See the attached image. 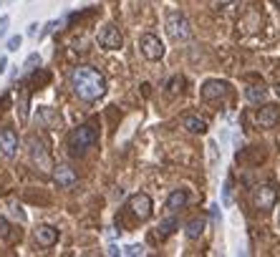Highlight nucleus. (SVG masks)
Returning <instances> with one entry per match:
<instances>
[{
  "instance_id": "15",
  "label": "nucleus",
  "mask_w": 280,
  "mask_h": 257,
  "mask_svg": "<svg viewBox=\"0 0 280 257\" xmlns=\"http://www.w3.org/2000/svg\"><path fill=\"white\" fill-rule=\"evenodd\" d=\"M182 124H184V129H187L189 134H204V131H207V121L200 119V116H192V114L184 116Z\"/></svg>"
},
{
  "instance_id": "22",
  "label": "nucleus",
  "mask_w": 280,
  "mask_h": 257,
  "mask_svg": "<svg viewBox=\"0 0 280 257\" xmlns=\"http://www.w3.org/2000/svg\"><path fill=\"white\" fill-rule=\"evenodd\" d=\"M222 204H225V207L232 204V181H230V179L222 184Z\"/></svg>"
},
{
  "instance_id": "21",
  "label": "nucleus",
  "mask_w": 280,
  "mask_h": 257,
  "mask_svg": "<svg viewBox=\"0 0 280 257\" xmlns=\"http://www.w3.org/2000/svg\"><path fill=\"white\" fill-rule=\"evenodd\" d=\"M121 255H126V257H141V255H146V250L141 245H129V247L121 250Z\"/></svg>"
},
{
  "instance_id": "6",
  "label": "nucleus",
  "mask_w": 280,
  "mask_h": 257,
  "mask_svg": "<svg viewBox=\"0 0 280 257\" xmlns=\"http://www.w3.org/2000/svg\"><path fill=\"white\" fill-rule=\"evenodd\" d=\"M96 40H99V45L104 51H119L121 45H124V38H121V30L116 28V25H104L99 30V36H96Z\"/></svg>"
},
{
  "instance_id": "4",
  "label": "nucleus",
  "mask_w": 280,
  "mask_h": 257,
  "mask_svg": "<svg viewBox=\"0 0 280 257\" xmlns=\"http://www.w3.org/2000/svg\"><path fill=\"white\" fill-rule=\"evenodd\" d=\"M28 154H31L33 164L38 166L40 172H53V161H51V154H48L46 144H43V139L31 136V139H28Z\"/></svg>"
},
{
  "instance_id": "11",
  "label": "nucleus",
  "mask_w": 280,
  "mask_h": 257,
  "mask_svg": "<svg viewBox=\"0 0 280 257\" xmlns=\"http://www.w3.org/2000/svg\"><path fill=\"white\" fill-rule=\"evenodd\" d=\"M255 121H258L262 129H275L280 124V109H278V106H273V103H265L262 109L258 111Z\"/></svg>"
},
{
  "instance_id": "14",
  "label": "nucleus",
  "mask_w": 280,
  "mask_h": 257,
  "mask_svg": "<svg viewBox=\"0 0 280 257\" xmlns=\"http://www.w3.org/2000/svg\"><path fill=\"white\" fill-rule=\"evenodd\" d=\"M187 202H189V194H187L184 189H174V192L167 197V209L174 215V212L184 209V207H187Z\"/></svg>"
},
{
  "instance_id": "16",
  "label": "nucleus",
  "mask_w": 280,
  "mask_h": 257,
  "mask_svg": "<svg viewBox=\"0 0 280 257\" xmlns=\"http://www.w3.org/2000/svg\"><path fill=\"white\" fill-rule=\"evenodd\" d=\"M245 96H247V101L260 103V101L268 99V91H265L262 86H247V88H245Z\"/></svg>"
},
{
  "instance_id": "26",
  "label": "nucleus",
  "mask_w": 280,
  "mask_h": 257,
  "mask_svg": "<svg viewBox=\"0 0 280 257\" xmlns=\"http://www.w3.org/2000/svg\"><path fill=\"white\" fill-rule=\"evenodd\" d=\"M56 25H58V20H51V23H46V28L40 30V36H38V38H46V36H51Z\"/></svg>"
},
{
  "instance_id": "34",
  "label": "nucleus",
  "mask_w": 280,
  "mask_h": 257,
  "mask_svg": "<svg viewBox=\"0 0 280 257\" xmlns=\"http://www.w3.org/2000/svg\"><path fill=\"white\" fill-rule=\"evenodd\" d=\"M278 227H280V217H278Z\"/></svg>"
},
{
  "instance_id": "25",
  "label": "nucleus",
  "mask_w": 280,
  "mask_h": 257,
  "mask_svg": "<svg viewBox=\"0 0 280 257\" xmlns=\"http://www.w3.org/2000/svg\"><path fill=\"white\" fill-rule=\"evenodd\" d=\"M8 25H10V15H0V38L8 33Z\"/></svg>"
},
{
  "instance_id": "27",
  "label": "nucleus",
  "mask_w": 280,
  "mask_h": 257,
  "mask_svg": "<svg viewBox=\"0 0 280 257\" xmlns=\"http://www.w3.org/2000/svg\"><path fill=\"white\" fill-rule=\"evenodd\" d=\"M0 235H3V237L8 235V219H5L3 215H0Z\"/></svg>"
},
{
  "instance_id": "28",
  "label": "nucleus",
  "mask_w": 280,
  "mask_h": 257,
  "mask_svg": "<svg viewBox=\"0 0 280 257\" xmlns=\"http://www.w3.org/2000/svg\"><path fill=\"white\" fill-rule=\"evenodd\" d=\"M38 23H31V25H28V36H38Z\"/></svg>"
},
{
  "instance_id": "18",
  "label": "nucleus",
  "mask_w": 280,
  "mask_h": 257,
  "mask_svg": "<svg viewBox=\"0 0 280 257\" xmlns=\"http://www.w3.org/2000/svg\"><path fill=\"white\" fill-rule=\"evenodd\" d=\"M38 121H40V124H53V121H56V124H61V119H56L48 106H43V109L38 111Z\"/></svg>"
},
{
  "instance_id": "32",
  "label": "nucleus",
  "mask_w": 280,
  "mask_h": 257,
  "mask_svg": "<svg viewBox=\"0 0 280 257\" xmlns=\"http://www.w3.org/2000/svg\"><path fill=\"white\" fill-rule=\"evenodd\" d=\"M215 3H220V5H227V3H232V0H215Z\"/></svg>"
},
{
  "instance_id": "1",
  "label": "nucleus",
  "mask_w": 280,
  "mask_h": 257,
  "mask_svg": "<svg viewBox=\"0 0 280 257\" xmlns=\"http://www.w3.org/2000/svg\"><path fill=\"white\" fill-rule=\"evenodd\" d=\"M71 88L81 101L94 103L106 94V79L94 66H76L71 71Z\"/></svg>"
},
{
  "instance_id": "3",
  "label": "nucleus",
  "mask_w": 280,
  "mask_h": 257,
  "mask_svg": "<svg viewBox=\"0 0 280 257\" xmlns=\"http://www.w3.org/2000/svg\"><path fill=\"white\" fill-rule=\"evenodd\" d=\"M167 33L174 38V40H189L192 38V25H189L187 15L182 10H169L167 13Z\"/></svg>"
},
{
  "instance_id": "10",
  "label": "nucleus",
  "mask_w": 280,
  "mask_h": 257,
  "mask_svg": "<svg viewBox=\"0 0 280 257\" xmlns=\"http://www.w3.org/2000/svg\"><path fill=\"white\" fill-rule=\"evenodd\" d=\"M0 154H3L5 159H13L18 154V134L10 126L0 129Z\"/></svg>"
},
{
  "instance_id": "31",
  "label": "nucleus",
  "mask_w": 280,
  "mask_h": 257,
  "mask_svg": "<svg viewBox=\"0 0 280 257\" xmlns=\"http://www.w3.org/2000/svg\"><path fill=\"white\" fill-rule=\"evenodd\" d=\"M8 103V94H3V96H0V111H3V106Z\"/></svg>"
},
{
  "instance_id": "2",
  "label": "nucleus",
  "mask_w": 280,
  "mask_h": 257,
  "mask_svg": "<svg viewBox=\"0 0 280 257\" xmlns=\"http://www.w3.org/2000/svg\"><path fill=\"white\" fill-rule=\"evenodd\" d=\"M99 141V129L96 124H81L68 134V149L73 157H83L88 149H94Z\"/></svg>"
},
{
  "instance_id": "9",
  "label": "nucleus",
  "mask_w": 280,
  "mask_h": 257,
  "mask_svg": "<svg viewBox=\"0 0 280 257\" xmlns=\"http://www.w3.org/2000/svg\"><path fill=\"white\" fill-rule=\"evenodd\" d=\"M53 181H56L61 189H71V187L79 184V174H76V169H73V166L58 164V166H53Z\"/></svg>"
},
{
  "instance_id": "5",
  "label": "nucleus",
  "mask_w": 280,
  "mask_h": 257,
  "mask_svg": "<svg viewBox=\"0 0 280 257\" xmlns=\"http://www.w3.org/2000/svg\"><path fill=\"white\" fill-rule=\"evenodd\" d=\"M253 202H255L258 209L270 212V209L278 204V189H275L273 184H258V187L253 189Z\"/></svg>"
},
{
  "instance_id": "7",
  "label": "nucleus",
  "mask_w": 280,
  "mask_h": 257,
  "mask_svg": "<svg viewBox=\"0 0 280 257\" xmlns=\"http://www.w3.org/2000/svg\"><path fill=\"white\" fill-rule=\"evenodd\" d=\"M129 209H131V215H134L137 219H149L152 217V197L149 194H144V192H137V194H131L129 197Z\"/></svg>"
},
{
  "instance_id": "19",
  "label": "nucleus",
  "mask_w": 280,
  "mask_h": 257,
  "mask_svg": "<svg viewBox=\"0 0 280 257\" xmlns=\"http://www.w3.org/2000/svg\"><path fill=\"white\" fill-rule=\"evenodd\" d=\"M182 86H184V79H180V76H174V79L169 81V86H167V94L169 96H177L182 91Z\"/></svg>"
},
{
  "instance_id": "13",
  "label": "nucleus",
  "mask_w": 280,
  "mask_h": 257,
  "mask_svg": "<svg viewBox=\"0 0 280 257\" xmlns=\"http://www.w3.org/2000/svg\"><path fill=\"white\" fill-rule=\"evenodd\" d=\"M33 237H36V242L40 247H53L56 242H58V230L56 227H51V224H40L38 230L33 232Z\"/></svg>"
},
{
  "instance_id": "29",
  "label": "nucleus",
  "mask_w": 280,
  "mask_h": 257,
  "mask_svg": "<svg viewBox=\"0 0 280 257\" xmlns=\"http://www.w3.org/2000/svg\"><path fill=\"white\" fill-rule=\"evenodd\" d=\"M5 68H8V58L0 56V73H5Z\"/></svg>"
},
{
  "instance_id": "24",
  "label": "nucleus",
  "mask_w": 280,
  "mask_h": 257,
  "mask_svg": "<svg viewBox=\"0 0 280 257\" xmlns=\"http://www.w3.org/2000/svg\"><path fill=\"white\" fill-rule=\"evenodd\" d=\"M20 43H23V36H10L8 43H5V48L13 53V51H18V48H20Z\"/></svg>"
},
{
  "instance_id": "12",
  "label": "nucleus",
  "mask_w": 280,
  "mask_h": 257,
  "mask_svg": "<svg viewBox=\"0 0 280 257\" xmlns=\"http://www.w3.org/2000/svg\"><path fill=\"white\" fill-rule=\"evenodd\" d=\"M227 83L225 81H217V79H212V81H204V86H202V99L204 101H217V99H225L227 96Z\"/></svg>"
},
{
  "instance_id": "17",
  "label": "nucleus",
  "mask_w": 280,
  "mask_h": 257,
  "mask_svg": "<svg viewBox=\"0 0 280 257\" xmlns=\"http://www.w3.org/2000/svg\"><path fill=\"white\" fill-rule=\"evenodd\" d=\"M202 232H204V219H192L187 224V237L189 239H197Z\"/></svg>"
},
{
  "instance_id": "20",
  "label": "nucleus",
  "mask_w": 280,
  "mask_h": 257,
  "mask_svg": "<svg viewBox=\"0 0 280 257\" xmlns=\"http://www.w3.org/2000/svg\"><path fill=\"white\" fill-rule=\"evenodd\" d=\"M23 66H25V71H31V73H33L36 68H40V56H38V53H31V56L25 58V63H23Z\"/></svg>"
},
{
  "instance_id": "23",
  "label": "nucleus",
  "mask_w": 280,
  "mask_h": 257,
  "mask_svg": "<svg viewBox=\"0 0 280 257\" xmlns=\"http://www.w3.org/2000/svg\"><path fill=\"white\" fill-rule=\"evenodd\" d=\"M159 230H161V235H172L174 230H177V219L174 217H169V219H164L159 224Z\"/></svg>"
},
{
  "instance_id": "33",
  "label": "nucleus",
  "mask_w": 280,
  "mask_h": 257,
  "mask_svg": "<svg viewBox=\"0 0 280 257\" xmlns=\"http://www.w3.org/2000/svg\"><path fill=\"white\" fill-rule=\"evenodd\" d=\"M275 94H278V96H280V83H278V86H275Z\"/></svg>"
},
{
  "instance_id": "30",
  "label": "nucleus",
  "mask_w": 280,
  "mask_h": 257,
  "mask_svg": "<svg viewBox=\"0 0 280 257\" xmlns=\"http://www.w3.org/2000/svg\"><path fill=\"white\" fill-rule=\"evenodd\" d=\"M109 255H121V250L116 247V245H111V247H109Z\"/></svg>"
},
{
  "instance_id": "8",
  "label": "nucleus",
  "mask_w": 280,
  "mask_h": 257,
  "mask_svg": "<svg viewBox=\"0 0 280 257\" xmlns=\"http://www.w3.org/2000/svg\"><path fill=\"white\" fill-rule=\"evenodd\" d=\"M139 48H141L146 60H161V58H164V43H161L154 33H144Z\"/></svg>"
}]
</instances>
